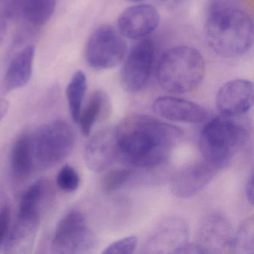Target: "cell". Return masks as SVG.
<instances>
[{
  "mask_svg": "<svg viewBox=\"0 0 254 254\" xmlns=\"http://www.w3.org/2000/svg\"><path fill=\"white\" fill-rule=\"evenodd\" d=\"M115 128L119 158L141 169L164 163L184 135L180 127L147 115L130 116Z\"/></svg>",
  "mask_w": 254,
  "mask_h": 254,
  "instance_id": "obj_1",
  "label": "cell"
},
{
  "mask_svg": "<svg viewBox=\"0 0 254 254\" xmlns=\"http://www.w3.org/2000/svg\"><path fill=\"white\" fill-rule=\"evenodd\" d=\"M205 39L209 48L223 57L245 54L254 42V25L243 10L218 3L211 8L205 24Z\"/></svg>",
  "mask_w": 254,
  "mask_h": 254,
  "instance_id": "obj_2",
  "label": "cell"
},
{
  "mask_svg": "<svg viewBox=\"0 0 254 254\" xmlns=\"http://www.w3.org/2000/svg\"><path fill=\"white\" fill-rule=\"evenodd\" d=\"M241 117L221 114L208 122L202 130V155L219 169L229 164L249 139V126Z\"/></svg>",
  "mask_w": 254,
  "mask_h": 254,
  "instance_id": "obj_3",
  "label": "cell"
},
{
  "mask_svg": "<svg viewBox=\"0 0 254 254\" xmlns=\"http://www.w3.org/2000/svg\"><path fill=\"white\" fill-rule=\"evenodd\" d=\"M205 72L206 64L201 53L194 47L180 46L164 53L157 66V77L163 90L182 94L197 88Z\"/></svg>",
  "mask_w": 254,
  "mask_h": 254,
  "instance_id": "obj_4",
  "label": "cell"
},
{
  "mask_svg": "<svg viewBox=\"0 0 254 254\" xmlns=\"http://www.w3.org/2000/svg\"><path fill=\"white\" fill-rule=\"evenodd\" d=\"M75 143V133L62 120L42 126L32 138L34 165L49 169L62 163L70 154Z\"/></svg>",
  "mask_w": 254,
  "mask_h": 254,
  "instance_id": "obj_5",
  "label": "cell"
},
{
  "mask_svg": "<svg viewBox=\"0 0 254 254\" xmlns=\"http://www.w3.org/2000/svg\"><path fill=\"white\" fill-rule=\"evenodd\" d=\"M126 51L127 45L121 34L112 26L103 25L89 38L86 46V61L95 70H105L120 64Z\"/></svg>",
  "mask_w": 254,
  "mask_h": 254,
  "instance_id": "obj_6",
  "label": "cell"
},
{
  "mask_svg": "<svg viewBox=\"0 0 254 254\" xmlns=\"http://www.w3.org/2000/svg\"><path fill=\"white\" fill-rule=\"evenodd\" d=\"M93 232L87 227L85 218L78 211H71L58 224L52 243L54 254L89 253L96 246Z\"/></svg>",
  "mask_w": 254,
  "mask_h": 254,
  "instance_id": "obj_7",
  "label": "cell"
},
{
  "mask_svg": "<svg viewBox=\"0 0 254 254\" xmlns=\"http://www.w3.org/2000/svg\"><path fill=\"white\" fill-rule=\"evenodd\" d=\"M154 60L152 41L139 40L126 58L120 73V81L129 93H138L146 87L151 78Z\"/></svg>",
  "mask_w": 254,
  "mask_h": 254,
  "instance_id": "obj_8",
  "label": "cell"
},
{
  "mask_svg": "<svg viewBox=\"0 0 254 254\" xmlns=\"http://www.w3.org/2000/svg\"><path fill=\"white\" fill-rule=\"evenodd\" d=\"M233 232L227 218L212 214L202 221L197 234L198 254H224L233 251Z\"/></svg>",
  "mask_w": 254,
  "mask_h": 254,
  "instance_id": "obj_9",
  "label": "cell"
},
{
  "mask_svg": "<svg viewBox=\"0 0 254 254\" xmlns=\"http://www.w3.org/2000/svg\"><path fill=\"white\" fill-rule=\"evenodd\" d=\"M159 23L157 10L152 5L142 4L125 10L119 17L117 26L122 36L139 41L154 32Z\"/></svg>",
  "mask_w": 254,
  "mask_h": 254,
  "instance_id": "obj_10",
  "label": "cell"
},
{
  "mask_svg": "<svg viewBox=\"0 0 254 254\" xmlns=\"http://www.w3.org/2000/svg\"><path fill=\"white\" fill-rule=\"evenodd\" d=\"M215 103L223 115L243 116L254 105V84L246 79L228 81L218 90Z\"/></svg>",
  "mask_w": 254,
  "mask_h": 254,
  "instance_id": "obj_11",
  "label": "cell"
},
{
  "mask_svg": "<svg viewBox=\"0 0 254 254\" xmlns=\"http://www.w3.org/2000/svg\"><path fill=\"white\" fill-rule=\"evenodd\" d=\"M218 170L216 166L206 160L190 165L174 176L171 190L177 197H191L207 186Z\"/></svg>",
  "mask_w": 254,
  "mask_h": 254,
  "instance_id": "obj_12",
  "label": "cell"
},
{
  "mask_svg": "<svg viewBox=\"0 0 254 254\" xmlns=\"http://www.w3.org/2000/svg\"><path fill=\"white\" fill-rule=\"evenodd\" d=\"M117 158L118 146L114 127H105L99 130L86 145L84 161L92 172H103Z\"/></svg>",
  "mask_w": 254,
  "mask_h": 254,
  "instance_id": "obj_13",
  "label": "cell"
},
{
  "mask_svg": "<svg viewBox=\"0 0 254 254\" xmlns=\"http://www.w3.org/2000/svg\"><path fill=\"white\" fill-rule=\"evenodd\" d=\"M152 108L159 117L178 123L199 124L205 123L210 115L208 110L201 105L173 96L157 98Z\"/></svg>",
  "mask_w": 254,
  "mask_h": 254,
  "instance_id": "obj_14",
  "label": "cell"
},
{
  "mask_svg": "<svg viewBox=\"0 0 254 254\" xmlns=\"http://www.w3.org/2000/svg\"><path fill=\"white\" fill-rule=\"evenodd\" d=\"M188 230L184 221L168 218L161 223L145 243V253L177 254L187 243Z\"/></svg>",
  "mask_w": 254,
  "mask_h": 254,
  "instance_id": "obj_15",
  "label": "cell"
},
{
  "mask_svg": "<svg viewBox=\"0 0 254 254\" xmlns=\"http://www.w3.org/2000/svg\"><path fill=\"white\" fill-rule=\"evenodd\" d=\"M41 215L19 212L18 218L5 245V253L29 254L32 251L40 226Z\"/></svg>",
  "mask_w": 254,
  "mask_h": 254,
  "instance_id": "obj_16",
  "label": "cell"
},
{
  "mask_svg": "<svg viewBox=\"0 0 254 254\" xmlns=\"http://www.w3.org/2000/svg\"><path fill=\"white\" fill-rule=\"evenodd\" d=\"M35 56V47L29 45L13 57L4 77L3 87L6 91L18 90L29 82L33 71Z\"/></svg>",
  "mask_w": 254,
  "mask_h": 254,
  "instance_id": "obj_17",
  "label": "cell"
},
{
  "mask_svg": "<svg viewBox=\"0 0 254 254\" xmlns=\"http://www.w3.org/2000/svg\"><path fill=\"white\" fill-rule=\"evenodd\" d=\"M111 112V101L108 95L102 90L93 92L78 120L83 134L88 136L96 122L105 120Z\"/></svg>",
  "mask_w": 254,
  "mask_h": 254,
  "instance_id": "obj_18",
  "label": "cell"
},
{
  "mask_svg": "<svg viewBox=\"0 0 254 254\" xmlns=\"http://www.w3.org/2000/svg\"><path fill=\"white\" fill-rule=\"evenodd\" d=\"M11 166L13 176L17 181H24L32 173L34 166L32 137L23 134L18 138L13 147Z\"/></svg>",
  "mask_w": 254,
  "mask_h": 254,
  "instance_id": "obj_19",
  "label": "cell"
},
{
  "mask_svg": "<svg viewBox=\"0 0 254 254\" xmlns=\"http://www.w3.org/2000/svg\"><path fill=\"white\" fill-rule=\"evenodd\" d=\"M53 197L54 190L50 182L45 180L37 181L25 192L19 212L41 215L42 209L47 207Z\"/></svg>",
  "mask_w": 254,
  "mask_h": 254,
  "instance_id": "obj_20",
  "label": "cell"
},
{
  "mask_svg": "<svg viewBox=\"0 0 254 254\" xmlns=\"http://www.w3.org/2000/svg\"><path fill=\"white\" fill-rule=\"evenodd\" d=\"M20 14L33 26H44L54 13L56 0H16Z\"/></svg>",
  "mask_w": 254,
  "mask_h": 254,
  "instance_id": "obj_21",
  "label": "cell"
},
{
  "mask_svg": "<svg viewBox=\"0 0 254 254\" xmlns=\"http://www.w3.org/2000/svg\"><path fill=\"white\" fill-rule=\"evenodd\" d=\"M87 88V80L85 73L81 70L77 71L72 75L66 87L69 111L75 123H78L79 120Z\"/></svg>",
  "mask_w": 254,
  "mask_h": 254,
  "instance_id": "obj_22",
  "label": "cell"
},
{
  "mask_svg": "<svg viewBox=\"0 0 254 254\" xmlns=\"http://www.w3.org/2000/svg\"><path fill=\"white\" fill-rule=\"evenodd\" d=\"M233 251L236 254H252L254 253V220L251 216L241 224L233 237Z\"/></svg>",
  "mask_w": 254,
  "mask_h": 254,
  "instance_id": "obj_23",
  "label": "cell"
},
{
  "mask_svg": "<svg viewBox=\"0 0 254 254\" xmlns=\"http://www.w3.org/2000/svg\"><path fill=\"white\" fill-rule=\"evenodd\" d=\"M133 175V169L129 168H118L109 171L101 180L102 191L107 194L118 191L130 181Z\"/></svg>",
  "mask_w": 254,
  "mask_h": 254,
  "instance_id": "obj_24",
  "label": "cell"
},
{
  "mask_svg": "<svg viewBox=\"0 0 254 254\" xmlns=\"http://www.w3.org/2000/svg\"><path fill=\"white\" fill-rule=\"evenodd\" d=\"M56 183L58 187L63 191L73 192L79 187V175L73 167L66 165L59 171L56 178Z\"/></svg>",
  "mask_w": 254,
  "mask_h": 254,
  "instance_id": "obj_25",
  "label": "cell"
},
{
  "mask_svg": "<svg viewBox=\"0 0 254 254\" xmlns=\"http://www.w3.org/2000/svg\"><path fill=\"white\" fill-rule=\"evenodd\" d=\"M138 245L137 237L127 236L116 241L105 248L104 254H133Z\"/></svg>",
  "mask_w": 254,
  "mask_h": 254,
  "instance_id": "obj_26",
  "label": "cell"
},
{
  "mask_svg": "<svg viewBox=\"0 0 254 254\" xmlns=\"http://www.w3.org/2000/svg\"><path fill=\"white\" fill-rule=\"evenodd\" d=\"M11 213L8 206H5L0 211V245L5 239L9 227Z\"/></svg>",
  "mask_w": 254,
  "mask_h": 254,
  "instance_id": "obj_27",
  "label": "cell"
},
{
  "mask_svg": "<svg viewBox=\"0 0 254 254\" xmlns=\"http://www.w3.org/2000/svg\"><path fill=\"white\" fill-rule=\"evenodd\" d=\"M245 194L247 199L251 205L254 204V175L251 174L245 186Z\"/></svg>",
  "mask_w": 254,
  "mask_h": 254,
  "instance_id": "obj_28",
  "label": "cell"
},
{
  "mask_svg": "<svg viewBox=\"0 0 254 254\" xmlns=\"http://www.w3.org/2000/svg\"><path fill=\"white\" fill-rule=\"evenodd\" d=\"M9 109V102L4 99H0V122L5 117Z\"/></svg>",
  "mask_w": 254,
  "mask_h": 254,
  "instance_id": "obj_29",
  "label": "cell"
},
{
  "mask_svg": "<svg viewBox=\"0 0 254 254\" xmlns=\"http://www.w3.org/2000/svg\"><path fill=\"white\" fill-rule=\"evenodd\" d=\"M5 32V22L3 21L2 18H0V42L2 41V38H3L4 34Z\"/></svg>",
  "mask_w": 254,
  "mask_h": 254,
  "instance_id": "obj_30",
  "label": "cell"
},
{
  "mask_svg": "<svg viewBox=\"0 0 254 254\" xmlns=\"http://www.w3.org/2000/svg\"><path fill=\"white\" fill-rule=\"evenodd\" d=\"M161 1L168 4H176L177 2H180L181 0H161Z\"/></svg>",
  "mask_w": 254,
  "mask_h": 254,
  "instance_id": "obj_31",
  "label": "cell"
},
{
  "mask_svg": "<svg viewBox=\"0 0 254 254\" xmlns=\"http://www.w3.org/2000/svg\"><path fill=\"white\" fill-rule=\"evenodd\" d=\"M128 1H130V2H140V1H142V0H128Z\"/></svg>",
  "mask_w": 254,
  "mask_h": 254,
  "instance_id": "obj_32",
  "label": "cell"
}]
</instances>
